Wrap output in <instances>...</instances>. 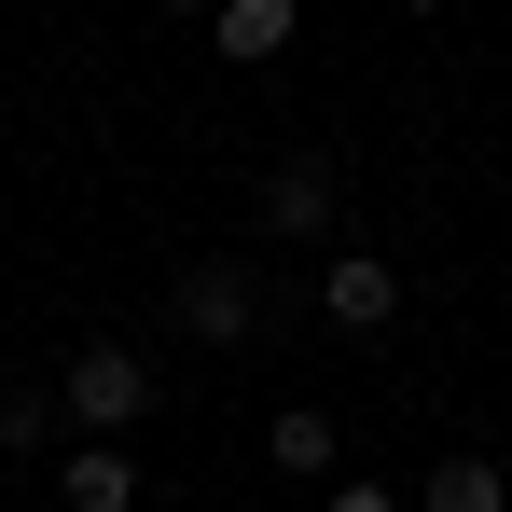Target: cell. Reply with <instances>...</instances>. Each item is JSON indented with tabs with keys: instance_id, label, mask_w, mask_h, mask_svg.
<instances>
[{
	"instance_id": "6da1fadb",
	"label": "cell",
	"mask_w": 512,
	"mask_h": 512,
	"mask_svg": "<svg viewBox=\"0 0 512 512\" xmlns=\"http://www.w3.org/2000/svg\"><path fill=\"white\" fill-rule=\"evenodd\" d=\"M70 416H84L97 443H125V429L153 416V360H139V346H111V333L70 346Z\"/></svg>"
},
{
	"instance_id": "7a4b0ae2",
	"label": "cell",
	"mask_w": 512,
	"mask_h": 512,
	"mask_svg": "<svg viewBox=\"0 0 512 512\" xmlns=\"http://www.w3.org/2000/svg\"><path fill=\"white\" fill-rule=\"evenodd\" d=\"M167 319H180L194 346H250V333H263V277H250V263H180Z\"/></svg>"
},
{
	"instance_id": "3957f363",
	"label": "cell",
	"mask_w": 512,
	"mask_h": 512,
	"mask_svg": "<svg viewBox=\"0 0 512 512\" xmlns=\"http://www.w3.org/2000/svg\"><path fill=\"white\" fill-rule=\"evenodd\" d=\"M263 236H333V153H277L263 167Z\"/></svg>"
},
{
	"instance_id": "277c9868",
	"label": "cell",
	"mask_w": 512,
	"mask_h": 512,
	"mask_svg": "<svg viewBox=\"0 0 512 512\" xmlns=\"http://www.w3.org/2000/svg\"><path fill=\"white\" fill-rule=\"evenodd\" d=\"M56 499L70 512H139V457H125V443H70V457H56Z\"/></svg>"
},
{
	"instance_id": "5b68a950",
	"label": "cell",
	"mask_w": 512,
	"mask_h": 512,
	"mask_svg": "<svg viewBox=\"0 0 512 512\" xmlns=\"http://www.w3.org/2000/svg\"><path fill=\"white\" fill-rule=\"evenodd\" d=\"M416 512H512V471L485 457V443H457V457H429V485H416Z\"/></svg>"
},
{
	"instance_id": "8992f818",
	"label": "cell",
	"mask_w": 512,
	"mask_h": 512,
	"mask_svg": "<svg viewBox=\"0 0 512 512\" xmlns=\"http://www.w3.org/2000/svg\"><path fill=\"white\" fill-rule=\"evenodd\" d=\"M319 305H333L346 333H388V319H402V277H388V263H374V250H346L333 277H319Z\"/></svg>"
},
{
	"instance_id": "52a82bcc",
	"label": "cell",
	"mask_w": 512,
	"mask_h": 512,
	"mask_svg": "<svg viewBox=\"0 0 512 512\" xmlns=\"http://www.w3.org/2000/svg\"><path fill=\"white\" fill-rule=\"evenodd\" d=\"M263 457H277V471H333V457H346V429L319 416V402H291V416L263 429Z\"/></svg>"
},
{
	"instance_id": "ba28073f",
	"label": "cell",
	"mask_w": 512,
	"mask_h": 512,
	"mask_svg": "<svg viewBox=\"0 0 512 512\" xmlns=\"http://www.w3.org/2000/svg\"><path fill=\"white\" fill-rule=\"evenodd\" d=\"M208 42H222V56H277V42H291V0H222Z\"/></svg>"
},
{
	"instance_id": "9c48e42d",
	"label": "cell",
	"mask_w": 512,
	"mask_h": 512,
	"mask_svg": "<svg viewBox=\"0 0 512 512\" xmlns=\"http://www.w3.org/2000/svg\"><path fill=\"white\" fill-rule=\"evenodd\" d=\"M333 512H402V499H388V485H333Z\"/></svg>"
}]
</instances>
